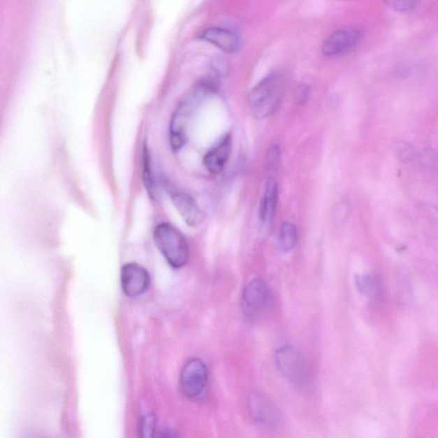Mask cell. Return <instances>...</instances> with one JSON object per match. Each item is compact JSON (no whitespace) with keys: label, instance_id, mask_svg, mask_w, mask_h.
Returning a JSON list of instances; mask_svg holds the SVG:
<instances>
[{"label":"cell","instance_id":"obj_10","mask_svg":"<svg viewBox=\"0 0 438 438\" xmlns=\"http://www.w3.org/2000/svg\"><path fill=\"white\" fill-rule=\"evenodd\" d=\"M243 302L251 311H261L268 307L272 300V293L264 280L261 278L249 282L243 291Z\"/></svg>","mask_w":438,"mask_h":438},{"label":"cell","instance_id":"obj_7","mask_svg":"<svg viewBox=\"0 0 438 438\" xmlns=\"http://www.w3.org/2000/svg\"><path fill=\"white\" fill-rule=\"evenodd\" d=\"M363 34L359 29L344 28L337 30L327 37L322 45L323 54L338 56L353 50L360 44Z\"/></svg>","mask_w":438,"mask_h":438},{"label":"cell","instance_id":"obj_4","mask_svg":"<svg viewBox=\"0 0 438 438\" xmlns=\"http://www.w3.org/2000/svg\"><path fill=\"white\" fill-rule=\"evenodd\" d=\"M247 410L257 424L266 429L276 430L281 424L279 409L268 395L251 391L247 396Z\"/></svg>","mask_w":438,"mask_h":438},{"label":"cell","instance_id":"obj_8","mask_svg":"<svg viewBox=\"0 0 438 438\" xmlns=\"http://www.w3.org/2000/svg\"><path fill=\"white\" fill-rule=\"evenodd\" d=\"M171 200L181 218L190 227H197L204 222L205 212L189 194L182 191L170 194Z\"/></svg>","mask_w":438,"mask_h":438},{"label":"cell","instance_id":"obj_16","mask_svg":"<svg viewBox=\"0 0 438 438\" xmlns=\"http://www.w3.org/2000/svg\"><path fill=\"white\" fill-rule=\"evenodd\" d=\"M157 418L155 414L148 413L140 418L139 425L140 438H154Z\"/></svg>","mask_w":438,"mask_h":438},{"label":"cell","instance_id":"obj_13","mask_svg":"<svg viewBox=\"0 0 438 438\" xmlns=\"http://www.w3.org/2000/svg\"><path fill=\"white\" fill-rule=\"evenodd\" d=\"M298 241V231L294 224L285 222L280 227L278 234V246L283 252H291L295 249Z\"/></svg>","mask_w":438,"mask_h":438},{"label":"cell","instance_id":"obj_6","mask_svg":"<svg viewBox=\"0 0 438 438\" xmlns=\"http://www.w3.org/2000/svg\"><path fill=\"white\" fill-rule=\"evenodd\" d=\"M121 287L129 298H137L149 289L151 277L147 270L137 263H127L121 269Z\"/></svg>","mask_w":438,"mask_h":438},{"label":"cell","instance_id":"obj_15","mask_svg":"<svg viewBox=\"0 0 438 438\" xmlns=\"http://www.w3.org/2000/svg\"><path fill=\"white\" fill-rule=\"evenodd\" d=\"M143 180L145 188L147 191L150 194H154V177H152V173L151 168V159L149 152L146 147L143 148Z\"/></svg>","mask_w":438,"mask_h":438},{"label":"cell","instance_id":"obj_9","mask_svg":"<svg viewBox=\"0 0 438 438\" xmlns=\"http://www.w3.org/2000/svg\"><path fill=\"white\" fill-rule=\"evenodd\" d=\"M200 38L227 53H235L241 48V37L231 29L212 27L204 30Z\"/></svg>","mask_w":438,"mask_h":438},{"label":"cell","instance_id":"obj_12","mask_svg":"<svg viewBox=\"0 0 438 438\" xmlns=\"http://www.w3.org/2000/svg\"><path fill=\"white\" fill-rule=\"evenodd\" d=\"M278 203V185L273 177L266 182L260 207V218L263 224L272 222Z\"/></svg>","mask_w":438,"mask_h":438},{"label":"cell","instance_id":"obj_14","mask_svg":"<svg viewBox=\"0 0 438 438\" xmlns=\"http://www.w3.org/2000/svg\"><path fill=\"white\" fill-rule=\"evenodd\" d=\"M356 284L358 291L365 296L372 298L378 295L379 292V285L376 278L369 274L365 275L357 276L356 278Z\"/></svg>","mask_w":438,"mask_h":438},{"label":"cell","instance_id":"obj_2","mask_svg":"<svg viewBox=\"0 0 438 438\" xmlns=\"http://www.w3.org/2000/svg\"><path fill=\"white\" fill-rule=\"evenodd\" d=\"M156 247L173 268H184L189 258V246L185 236L168 223L159 224L154 231Z\"/></svg>","mask_w":438,"mask_h":438},{"label":"cell","instance_id":"obj_3","mask_svg":"<svg viewBox=\"0 0 438 438\" xmlns=\"http://www.w3.org/2000/svg\"><path fill=\"white\" fill-rule=\"evenodd\" d=\"M275 364L278 372L289 382L302 386L307 382V368L302 353L291 345H284L276 350Z\"/></svg>","mask_w":438,"mask_h":438},{"label":"cell","instance_id":"obj_1","mask_svg":"<svg viewBox=\"0 0 438 438\" xmlns=\"http://www.w3.org/2000/svg\"><path fill=\"white\" fill-rule=\"evenodd\" d=\"M286 89V78L280 71L266 75L250 91L249 101L251 112L255 117L266 118L276 112L283 100Z\"/></svg>","mask_w":438,"mask_h":438},{"label":"cell","instance_id":"obj_5","mask_svg":"<svg viewBox=\"0 0 438 438\" xmlns=\"http://www.w3.org/2000/svg\"><path fill=\"white\" fill-rule=\"evenodd\" d=\"M208 382L207 365L200 359H191L182 367L180 374L182 393L189 399H197L203 395Z\"/></svg>","mask_w":438,"mask_h":438},{"label":"cell","instance_id":"obj_20","mask_svg":"<svg viewBox=\"0 0 438 438\" xmlns=\"http://www.w3.org/2000/svg\"><path fill=\"white\" fill-rule=\"evenodd\" d=\"M32 438H48V437H32Z\"/></svg>","mask_w":438,"mask_h":438},{"label":"cell","instance_id":"obj_11","mask_svg":"<svg viewBox=\"0 0 438 438\" xmlns=\"http://www.w3.org/2000/svg\"><path fill=\"white\" fill-rule=\"evenodd\" d=\"M232 147L231 136L227 135L211 148L205 155L203 163L205 168L212 174H219L230 158Z\"/></svg>","mask_w":438,"mask_h":438},{"label":"cell","instance_id":"obj_18","mask_svg":"<svg viewBox=\"0 0 438 438\" xmlns=\"http://www.w3.org/2000/svg\"><path fill=\"white\" fill-rule=\"evenodd\" d=\"M391 8L399 11H406L414 8L418 5L416 1H410V0H401V1H391L388 3Z\"/></svg>","mask_w":438,"mask_h":438},{"label":"cell","instance_id":"obj_17","mask_svg":"<svg viewBox=\"0 0 438 438\" xmlns=\"http://www.w3.org/2000/svg\"><path fill=\"white\" fill-rule=\"evenodd\" d=\"M280 161V148L277 145L270 147L266 154V166L269 170H275Z\"/></svg>","mask_w":438,"mask_h":438},{"label":"cell","instance_id":"obj_19","mask_svg":"<svg viewBox=\"0 0 438 438\" xmlns=\"http://www.w3.org/2000/svg\"><path fill=\"white\" fill-rule=\"evenodd\" d=\"M159 438H175L174 435L173 434V432H170V430H166V432H163L161 437H159Z\"/></svg>","mask_w":438,"mask_h":438}]
</instances>
